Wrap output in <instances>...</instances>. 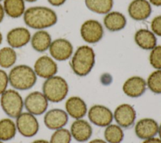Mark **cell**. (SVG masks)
<instances>
[{
	"mask_svg": "<svg viewBox=\"0 0 161 143\" xmlns=\"http://www.w3.org/2000/svg\"><path fill=\"white\" fill-rule=\"evenodd\" d=\"M23 17L28 27L36 30L45 29L55 25L57 22L56 13L46 6L30 7L26 9Z\"/></svg>",
	"mask_w": 161,
	"mask_h": 143,
	"instance_id": "obj_1",
	"label": "cell"
},
{
	"mask_svg": "<svg viewBox=\"0 0 161 143\" xmlns=\"http://www.w3.org/2000/svg\"><path fill=\"white\" fill-rule=\"evenodd\" d=\"M9 83L16 90H27L36 83L37 76L33 68L29 65L21 64L13 66L9 73Z\"/></svg>",
	"mask_w": 161,
	"mask_h": 143,
	"instance_id": "obj_2",
	"label": "cell"
},
{
	"mask_svg": "<svg viewBox=\"0 0 161 143\" xmlns=\"http://www.w3.org/2000/svg\"><path fill=\"white\" fill-rule=\"evenodd\" d=\"M95 63V53L92 48L87 45L79 46L73 55L70 66L77 75L83 77L88 75Z\"/></svg>",
	"mask_w": 161,
	"mask_h": 143,
	"instance_id": "obj_3",
	"label": "cell"
},
{
	"mask_svg": "<svg viewBox=\"0 0 161 143\" xmlns=\"http://www.w3.org/2000/svg\"><path fill=\"white\" fill-rule=\"evenodd\" d=\"M42 92L49 102L58 103L67 97L69 85L63 77L54 75L45 80Z\"/></svg>",
	"mask_w": 161,
	"mask_h": 143,
	"instance_id": "obj_4",
	"label": "cell"
},
{
	"mask_svg": "<svg viewBox=\"0 0 161 143\" xmlns=\"http://www.w3.org/2000/svg\"><path fill=\"white\" fill-rule=\"evenodd\" d=\"M0 105L8 117L15 119L23 112L24 99L18 90L8 88L0 95Z\"/></svg>",
	"mask_w": 161,
	"mask_h": 143,
	"instance_id": "obj_5",
	"label": "cell"
},
{
	"mask_svg": "<svg viewBox=\"0 0 161 143\" xmlns=\"http://www.w3.org/2000/svg\"><path fill=\"white\" fill-rule=\"evenodd\" d=\"M17 132L25 137H32L36 135L40 129L36 116L26 111L22 112L16 119Z\"/></svg>",
	"mask_w": 161,
	"mask_h": 143,
	"instance_id": "obj_6",
	"label": "cell"
},
{
	"mask_svg": "<svg viewBox=\"0 0 161 143\" xmlns=\"http://www.w3.org/2000/svg\"><path fill=\"white\" fill-rule=\"evenodd\" d=\"M48 100L42 92L33 91L24 98V109L36 116L44 114L48 107Z\"/></svg>",
	"mask_w": 161,
	"mask_h": 143,
	"instance_id": "obj_7",
	"label": "cell"
},
{
	"mask_svg": "<svg viewBox=\"0 0 161 143\" xmlns=\"http://www.w3.org/2000/svg\"><path fill=\"white\" fill-rule=\"evenodd\" d=\"M33 68L37 77L45 80L56 75L58 72V66L55 60L48 55L38 57L35 61Z\"/></svg>",
	"mask_w": 161,
	"mask_h": 143,
	"instance_id": "obj_8",
	"label": "cell"
},
{
	"mask_svg": "<svg viewBox=\"0 0 161 143\" xmlns=\"http://www.w3.org/2000/svg\"><path fill=\"white\" fill-rule=\"evenodd\" d=\"M69 120V115L65 110L54 108L47 110L44 114L43 123L50 130H57L64 127Z\"/></svg>",
	"mask_w": 161,
	"mask_h": 143,
	"instance_id": "obj_9",
	"label": "cell"
},
{
	"mask_svg": "<svg viewBox=\"0 0 161 143\" xmlns=\"http://www.w3.org/2000/svg\"><path fill=\"white\" fill-rule=\"evenodd\" d=\"M104 34L101 24L94 19L86 21L81 26L80 34L82 39L89 43L98 42Z\"/></svg>",
	"mask_w": 161,
	"mask_h": 143,
	"instance_id": "obj_10",
	"label": "cell"
},
{
	"mask_svg": "<svg viewBox=\"0 0 161 143\" xmlns=\"http://www.w3.org/2000/svg\"><path fill=\"white\" fill-rule=\"evenodd\" d=\"M48 51L50 56L55 60L65 61L72 56L73 46L67 40L58 38L52 41Z\"/></svg>",
	"mask_w": 161,
	"mask_h": 143,
	"instance_id": "obj_11",
	"label": "cell"
},
{
	"mask_svg": "<svg viewBox=\"0 0 161 143\" xmlns=\"http://www.w3.org/2000/svg\"><path fill=\"white\" fill-rule=\"evenodd\" d=\"M89 120L99 127H106L113 120V114L109 109L101 105H94L88 111Z\"/></svg>",
	"mask_w": 161,
	"mask_h": 143,
	"instance_id": "obj_12",
	"label": "cell"
},
{
	"mask_svg": "<svg viewBox=\"0 0 161 143\" xmlns=\"http://www.w3.org/2000/svg\"><path fill=\"white\" fill-rule=\"evenodd\" d=\"M31 34L25 27H16L10 29L6 34V41L13 48H19L30 42Z\"/></svg>",
	"mask_w": 161,
	"mask_h": 143,
	"instance_id": "obj_13",
	"label": "cell"
},
{
	"mask_svg": "<svg viewBox=\"0 0 161 143\" xmlns=\"http://www.w3.org/2000/svg\"><path fill=\"white\" fill-rule=\"evenodd\" d=\"M113 118L121 127L128 128L133 124L136 119V112L131 105L123 103L116 108Z\"/></svg>",
	"mask_w": 161,
	"mask_h": 143,
	"instance_id": "obj_14",
	"label": "cell"
},
{
	"mask_svg": "<svg viewBox=\"0 0 161 143\" xmlns=\"http://www.w3.org/2000/svg\"><path fill=\"white\" fill-rule=\"evenodd\" d=\"M157 122L151 118H143L139 120L135 127L136 136L141 139H147L155 137L158 134Z\"/></svg>",
	"mask_w": 161,
	"mask_h": 143,
	"instance_id": "obj_15",
	"label": "cell"
},
{
	"mask_svg": "<svg viewBox=\"0 0 161 143\" xmlns=\"http://www.w3.org/2000/svg\"><path fill=\"white\" fill-rule=\"evenodd\" d=\"M147 82L138 76H133L128 78L123 85V92L128 97L136 98L141 96L146 90Z\"/></svg>",
	"mask_w": 161,
	"mask_h": 143,
	"instance_id": "obj_16",
	"label": "cell"
},
{
	"mask_svg": "<svg viewBox=\"0 0 161 143\" xmlns=\"http://www.w3.org/2000/svg\"><path fill=\"white\" fill-rule=\"evenodd\" d=\"M128 11L132 19L142 21L149 17L152 8L150 3L147 0H133L129 4Z\"/></svg>",
	"mask_w": 161,
	"mask_h": 143,
	"instance_id": "obj_17",
	"label": "cell"
},
{
	"mask_svg": "<svg viewBox=\"0 0 161 143\" xmlns=\"http://www.w3.org/2000/svg\"><path fill=\"white\" fill-rule=\"evenodd\" d=\"M72 137L75 140L82 142L87 141L92 135V129L90 124L82 119H76L70 126Z\"/></svg>",
	"mask_w": 161,
	"mask_h": 143,
	"instance_id": "obj_18",
	"label": "cell"
},
{
	"mask_svg": "<svg viewBox=\"0 0 161 143\" xmlns=\"http://www.w3.org/2000/svg\"><path fill=\"white\" fill-rule=\"evenodd\" d=\"M65 108L68 115L75 119H82L87 111L85 102L77 96L69 97L65 102Z\"/></svg>",
	"mask_w": 161,
	"mask_h": 143,
	"instance_id": "obj_19",
	"label": "cell"
},
{
	"mask_svg": "<svg viewBox=\"0 0 161 143\" xmlns=\"http://www.w3.org/2000/svg\"><path fill=\"white\" fill-rule=\"evenodd\" d=\"M52 40L50 33L45 29L36 30L31 35L30 43L34 50L43 53L49 49Z\"/></svg>",
	"mask_w": 161,
	"mask_h": 143,
	"instance_id": "obj_20",
	"label": "cell"
},
{
	"mask_svg": "<svg viewBox=\"0 0 161 143\" xmlns=\"http://www.w3.org/2000/svg\"><path fill=\"white\" fill-rule=\"evenodd\" d=\"M126 24L125 16L118 11L109 12L104 18V24L111 31H119L125 28Z\"/></svg>",
	"mask_w": 161,
	"mask_h": 143,
	"instance_id": "obj_21",
	"label": "cell"
},
{
	"mask_svg": "<svg viewBox=\"0 0 161 143\" xmlns=\"http://www.w3.org/2000/svg\"><path fill=\"white\" fill-rule=\"evenodd\" d=\"M135 41L138 46L144 50H152L157 44L155 34L147 29H140L135 34Z\"/></svg>",
	"mask_w": 161,
	"mask_h": 143,
	"instance_id": "obj_22",
	"label": "cell"
},
{
	"mask_svg": "<svg viewBox=\"0 0 161 143\" xmlns=\"http://www.w3.org/2000/svg\"><path fill=\"white\" fill-rule=\"evenodd\" d=\"M3 6L5 14L12 18L23 16L26 10L24 0H4Z\"/></svg>",
	"mask_w": 161,
	"mask_h": 143,
	"instance_id": "obj_23",
	"label": "cell"
},
{
	"mask_svg": "<svg viewBox=\"0 0 161 143\" xmlns=\"http://www.w3.org/2000/svg\"><path fill=\"white\" fill-rule=\"evenodd\" d=\"M17 129L15 121L10 117L0 119V140L4 142L13 139L16 133Z\"/></svg>",
	"mask_w": 161,
	"mask_h": 143,
	"instance_id": "obj_24",
	"label": "cell"
},
{
	"mask_svg": "<svg viewBox=\"0 0 161 143\" xmlns=\"http://www.w3.org/2000/svg\"><path fill=\"white\" fill-rule=\"evenodd\" d=\"M17 60V54L14 48L5 46L0 49V66L3 69L12 68Z\"/></svg>",
	"mask_w": 161,
	"mask_h": 143,
	"instance_id": "obj_25",
	"label": "cell"
},
{
	"mask_svg": "<svg viewBox=\"0 0 161 143\" xmlns=\"http://www.w3.org/2000/svg\"><path fill=\"white\" fill-rule=\"evenodd\" d=\"M87 8L98 14H107L113 6V0H85Z\"/></svg>",
	"mask_w": 161,
	"mask_h": 143,
	"instance_id": "obj_26",
	"label": "cell"
},
{
	"mask_svg": "<svg viewBox=\"0 0 161 143\" xmlns=\"http://www.w3.org/2000/svg\"><path fill=\"white\" fill-rule=\"evenodd\" d=\"M104 136L108 143H120L124 137V133L119 125L109 124L104 130Z\"/></svg>",
	"mask_w": 161,
	"mask_h": 143,
	"instance_id": "obj_27",
	"label": "cell"
},
{
	"mask_svg": "<svg viewBox=\"0 0 161 143\" xmlns=\"http://www.w3.org/2000/svg\"><path fill=\"white\" fill-rule=\"evenodd\" d=\"M147 85L152 92L161 93V70H157L148 76Z\"/></svg>",
	"mask_w": 161,
	"mask_h": 143,
	"instance_id": "obj_28",
	"label": "cell"
},
{
	"mask_svg": "<svg viewBox=\"0 0 161 143\" xmlns=\"http://www.w3.org/2000/svg\"><path fill=\"white\" fill-rule=\"evenodd\" d=\"M72 135L70 130L63 127L55 130L52 133L49 142L50 143H70Z\"/></svg>",
	"mask_w": 161,
	"mask_h": 143,
	"instance_id": "obj_29",
	"label": "cell"
},
{
	"mask_svg": "<svg viewBox=\"0 0 161 143\" xmlns=\"http://www.w3.org/2000/svg\"><path fill=\"white\" fill-rule=\"evenodd\" d=\"M149 61L151 65L157 70H161V45L155 46L150 53Z\"/></svg>",
	"mask_w": 161,
	"mask_h": 143,
	"instance_id": "obj_30",
	"label": "cell"
},
{
	"mask_svg": "<svg viewBox=\"0 0 161 143\" xmlns=\"http://www.w3.org/2000/svg\"><path fill=\"white\" fill-rule=\"evenodd\" d=\"M8 73L4 69L0 68V95L8 89Z\"/></svg>",
	"mask_w": 161,
	"mask_h": 143,
	"instance_id": "obj_31",
	"label": "cell"
},
{
	"mask_svg": "<svg viewBox=\"0 0 161 143\" xmlns=\"http://www.w3.org/2000/svg\"><path fill=\"white\" fill-rule=\"evenodd\" d=\"M151 28L155 34L161 36V15L157 16L152 19Z\"/></svg>",
	"mask_w": 161,
	"mask_h": 143,
	"instance_id": "obj_32",
	"label": "cell"
},
{
	"mask_svg": "<svg viewBox=\"0 0 161 143\" xmlns=\"http://www.w3.org/2000/svg\"><path fill=\"white\" fill-rule=\"evenodd\" d=\"M47 1L51 5L54 6H60L66 1V0H47Z\"/></svg>",
	"mask_w": 161,
	"mask_h": 143,
	"instance_id": "obj_33",
	"label": "cell"
},
{
	"mask_svg": "<svg viewBox=\"0 0 161 143\" xmlns=\"http://www.w3.org/2000/svg\"><path fill=\"white\" fill-rule=\"evenodd\" d=\"M142 143H161V139L157 137H152L149 139H145Z\"/></svg>",
	"mask_w": 161,
	"mask_h": 143,
	"instance_id": "obj_34",
	"label": "cell"
},
{
	"mask_svg": "<svg viewBox=\"0 0 161 143\" xmlns=\"http://www.w3.org/2000/svg\"><path fill=\"white\" fill-rule=\"evenodd\" d=\"M5 16V12L4 10V8L3 4L0 3V23L3 21Z\"/></svg>",
	"mask_w": 161,
	"mask_h": 143,
	"instance_id": "obj_35",
	"label": "cell"
},
{
	"mask_svg": "<svg viewBox=\"0 0 161 143\" xmlns=\"http://www.w3.org/2000/svg\"><path fill=\"white\" fill-rule=\"evenodd\" d=\"M31 143H50V142L47 140H45L43 139H38L34 140Z\"/></svg>",
	"mask_w": 161,
	"mask_h": 143,
	"instance_id": "obj_36",
	"label": "cell"
},
{
	"mask_svg": "<svg viewBox=\"0 0 161 143\" xmlns=\"http://www.w3.org/2000/svg\"><path fill=\"white\" fill-rule=\"evenodd\" d=\"M150 3L154 6H161V0H149Z\"/></svg>",
	"mask_w": 161,
	"mask_h": 143,
	"instance_id": "obj_37",
	"label": "cell"
},
{
	"mask_svg": "<svg viewBox=\"0 0 161 143\" xmlns=\"http://www.w3.org/2000/svg\"><path fill=\"white\" fill-rule=\"evenodd\" d=\"M88 143H108V142L103 139H95L91 140Z\"/></svg>",
	"mask_w": 161,
	"mask_h": 143,
	"instance_id": "obj_38",
	"label": "cell"
},
{
	"mask_svg": "<svg viewBox=\"0 0 161 143\" xmlns=\"http://www.w3.org/2000/svg\"><path fill=\"white\" fill-rule=\"evenodd\" d=\"M158 133L160 139H161V124H160V125L159 127H158Z\"/></svg>",
	"mask_w": 161,
	"mask_h": 143,
	"instance_id": "obj_39",
	"label": "cell"
},
{
	"mask_svg": "<svg viewBox=\"0 0 161 143\" xmlns=\"http://www.w3.org/2000/svg\"><path fill=\"white\" fill-rule=\"evenodd\" d=\"M3 34L1 33V32L0 31V45L2 43V41H3Z\"/></svg>",
	"mask_w": 161,
	"mask_h": 143,
	"instance_id": "obj_40",
	"label": "cell"
},
{
	"mask_svg": "<svg viewBox=\"0 0 161 143\" xmlns=\"http://www.w3.org/2000/svg\"><path fill=\"white\" fill-rule=\"evenodd\" d=\"M25 1H27V2H29V3H33V2H35L37 0H24Z\"/></svg>",
	"mask_w": 161,
	"mask_h": 143,
	"instance_id": "obj_41",
	"label": "cell"
},
{
	"mask_svg": "<svg viewBox=\"0 0 161 143\" xmlns=\"http://www.w3.org/2000/svg\"><path fill=\"white\" fill-rule=\"evenodd\" d=\"M0 143H4V142L3 141H2V140H0Z\"/></svg>",
	"mask_w": 161,
	"mask_h": 143,
	"instance_id": "obj_42",
	"label": "cell"
},
{
	"mask_svg": "<svg viewBox=\"0 0 161 143\" xmlns=\"http://www.w3.org/2000/svg\"><path fill=\"white\" fill-rule=\"evenodd\" d=\"M3 1V0H0V1Z\"/></svg>",
	"mask_w": 161,
	"mask_h": 143,
	"instance_id": "obj_43",
	"label": "cell"
}]
</instances>
